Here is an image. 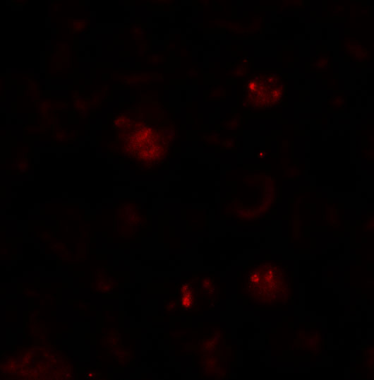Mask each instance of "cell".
<instances>
[{"label":"cell","mask_w":374,"mask_h":380,"mask_svg":"<svg viewBox=\"0 0 374 380\" xmlns=\"http://www.w3.org/2000/svg\"><path fill=\"white\" fill-rule=\"evenodd\" d=\"M245 287L254 301L263 304H277L283 302L289 295V276L284 268L275 263H263L249 271Z\"/></svg>","instance_id":"obj_1"},{"label":"cell","mask_w":374,"mask_h":380,"mask_svg":"<svg viewBox=\"0 0 374 380\" xmlns=\"http://www.w3.org/2000/svg\"><path fill=\"white\" fill-rule=\"evenodd\" d=\"M320 340V335L317 331L306 333L302 340V347L306 350H313L318 348Z\"/></svg>","instance_id":"obj_2"}]
</instances>
